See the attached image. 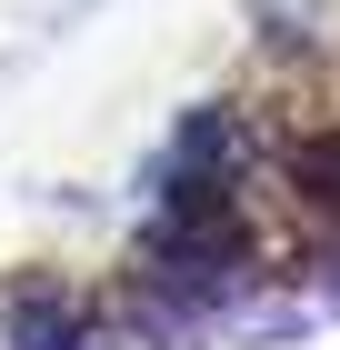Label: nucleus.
<instances>
[{
  "label": "nucleus",
  "instance_id": "nucleus-1",
  "mask_svg": "<svg viewBox=\"0 0 340 350\" xmlns=\"http://www.w3.org/2000/svg\"><path fill=\"white\" fill-rule=\"evenodd\" d=\"M300 180H311V200H320V211H340V140L300 161Z\"/></svg>",
  "mask_w": 340,
  "mask_h": 350
}]
</instances>
